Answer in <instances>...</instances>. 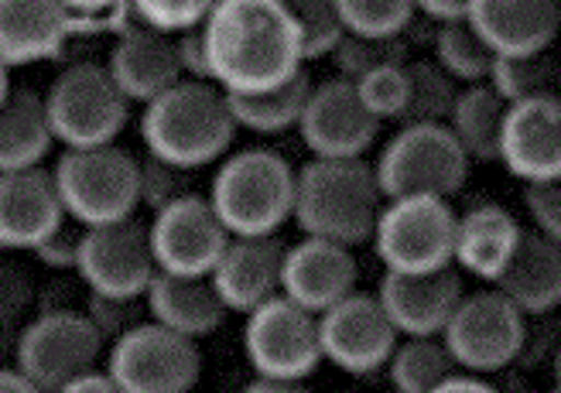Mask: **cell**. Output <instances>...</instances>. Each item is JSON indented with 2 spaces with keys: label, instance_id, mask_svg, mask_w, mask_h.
Here are the masks:
<instances>
[{
  "label": "cell",
  "instance_id": "1",
  "mask_svg": "<svg viewBox=\"0 0 561 393\" xmlns=\"http://www.w3.org/2000/svg\"><path fill=\"white\" fill-rule=\"evenodd\" d=\"M203 45L222 93H261L305 66L301 32L277 0H219L203 21Z\"/></svg>",
  "mask_w": 561,
  "mask_h": 393
},
{
  "label": "cell",
  "instance_id": "2",
  "mask_svg": "<svg viewBox=\"0 0 561 393\" xmlns=\"http://www.w3.org/2000/svg\"><path fill=\"white\" fill-rule=\"evenodd\" d=\"M140 137L148 154L199 172V167L230 154L237 120L230 114V100L216 82L179 79L154 100L145 103Z\"/></svg>",
  "mask_w": 561,
  "mask_h": 393
},
{
  "label": "cell",
  "instance_id": "3",
  "mask_svg": "<svg viewBox=\"0 0 561 393\" xmlns=\"http://www.w3.org/2000/svg\"><path fill=\"white\" fill-rule=\"evenodd\" d=\"M380 206L383 192L367 158H312L295 172L291 219L305 236L343 246L370 243Z\"/></svg>",
  "mask_w": 561,
  "mask_h": 393
},
{
  "label": "cell",
  "instance_id": "4",
  "mask_svg": "<svg viewBox=\"0 0 561 393\" xmlns=\"http://www.w3.org/2000/svg\"><path fill=\"white\" fill-rule=\"evenodd\" d=\"M206 199L230 236L277 233L291 219L295 167L267 148L222 154Z\"/></svg>",
  "mask_w": 561,
  "mask_h": 393
},
{
  "label": "cell",
  "instance_id": "5",
  "mask_svg": "<svg viewBox=\"0 0 561 393\" xmlns=\"http://www.w3.org/2000/svg\"><path fill=\"white\" fill-rule=\"evenodd\" d=\"M45 100V117L55 145L96 148L114 145L130 120V100L121 93L103 62L79 59L51 79Z\"/></svg>",
  "mask_w": 561,
  "mask_h": 393
},
{
  "label": "cell",
  "instance_id": "6",
  "mask_svg": "<svg viewBox=\"0 0 561 393\" xmlns=\"http://www.w3.org/2000/svg\"><path fill=\"white\" fill-rule=\"evenodd\" d=\"M472 161L445 124H401L374 161L383 199L398 195H442L453 199L469 178Z\"/></svg>",
  "mask_w": 561,
  "mask_h": 393
},
{
  "label": "cell",
  "instance_id": "7",
  "mask_svg": "<svg viewBox=\"0 0 561 393\" xmlns=\"http://www.w3.org/2000/svg\"><path fill=\"white\" fill-rule=\"evenodd\" d=\"M62 209L79 227L127 219L137 212V158L114 145L66 148L51 167Z\"/></svg>",
  "mask_w": 561,
  "mask_h": 393
},
{
  "label": "cell",
  "instance_id": "8",
  "mask_svg": "<svg viewBox=\"0 0 561 393\" xmlns=\"http://www.w3.org/2000/svg\"><path fill=\"white\" fill-rule=\"evenodd\" d=\"M103 356L117 393H188L203 377L199 343L154 319L127 328Z\"/></svg>",
  "mask_w": 561,
  "mask_h": 393
},
{
  "label": "cell",
  "instance_id": "9",
  "mask_svg": "<svg viewBox=\"0 0 561 393\" xmlns=\"http://www.w3.org/2000/svg\"><path fill=\"white\" fill-rule=\"evenodd\" d=\"M370 243L383 270H438L453 264L456 209L442 195L383 199Z\"/></svg>",
  "mask_w": 561,
  "mask_h": 393
},
{
  "label": "cell",
  "instance_id": "10",
  "mask_svg": "<svg viewBox=\"0 0 561 393\" xmlns=\"http://www.w3.org/2000/svg\"><path fill=\"white\" fill-rule=\"evenodd\" d=\"M106 343L82 308H45L18 332L14 362L38 393H62L69 380L100 367Z\"/></svg>",
  "mask_w": 561,
  "mask_h": 393
},
{
  "label": "cell",
  "instance_id": "11",
  "mask_svg": "<svg viewBox=\"0 0 561 393\" xmlns=\"http://www.w3.org/2000/svg\"><path fill=\"white\" fill-rule=\"evenodd\" d=\"M456 367L472 373H500L520 356L527 343V315L503 298L493 285L459 298L445 328L438 332Z\"/></svg>",
  "mask_w": 561,
  "mask_h": 393
},
{
  "label": "cell",
  "instance_id": "12",
  "mask_svg": "<svg viewBox=\"0 0 561 393\" xmlns=\"http://www.w3.org/2000/svg\"><path fill=\"white\" fill-rule=\"evenodd\" d=\"M243 352L257 377L308 380L322 362L319 349V315L274 294L243 315Z\"/></svg>",
  "mask_w": 561,
  "mask_h": 393
},
{
  "label": "cell",
  "instance_id": "13",
  "mask_svg": "<svg viewBox=\"0 0 561 393\" xmlns=\"http://www.w3.org/2000/svg\"><path fill=\"white\" fill-rule=\"evenodd\" d=\"M158 264L151 254L148 227L134 216L82 227L76 274L82 288L110 298H145Z\"/></svg>",
  "mask_w": 561,
  "mask_h": 393
},
{
  "label": "cell",
  "instance_id": "14",
  "mask_svg": "<svg viewBox=\"0 0 561 393\" xmlns=\"http://www.w3.org/2000/svg\"><path fill=\"white\" fill-rule=\"evenodd\" d=\"M398 328L390 325L377 294L350 291L325 312H319V349L322 362L353 377H370L383 370L390 349L398 346Z\"/></svg>",
  "mask_w": 561,
  "mask_h": 393
},
{
  "label": "cell",
  "instance_id": "15",
  "mask_svg": "<svg viewBox=\"0 0 561 393\" xmlns=\"http://www.w3.org/2000/svg\"><path fill=\"white\" fill-rule=\"evenodd\" d=\"M380 127L383 124L363 106L353 82L335 76L312 82L295 130L312 158H367Z\"/></svg>",
  "mask_w": 561,
  "mask_h": 393
},
{
  "label": "cell",
  "instance_id": "16",
  "mask_svg": "<svg viewBox=\"0 0 561 393\" xmlns=\"http://www.w3.org/2000/svg\"><path fill=\"white\" fill-rule=\"evenodd\" d=\"M148 240L158 270L209 274L230 240V230L222 227V219L216 216L206 195L192 188L179 195L175 203L154 209Z\"/></svg>",
  "mask_w": 561,
  "mask_h": 393
},
{
  "label": "cell",
  "instance_id": "17",
  "mask_svg": "<svg viewBox=\"0 0 561 393\" xmlns=\"http://www.w3.org/2000/svg\"><path fill=\"white\" fill-rule=\"evenodd\" d=\"M496 161L520 182L561 178V100L535 96L507 103Z\"/></svg>",
  "mask_w": 561,
  "mask_h": 393
},
{
  "label": "cell",
  "instance_id": "18",
  "mask_svg": "<svg viewBox=\"0 0 561 393\" xmlns=\"http://www.w3.org/2000/svg\"><path fill=\"white\" fill-rule=\"evenodd\" d=\"M462 298L459 267L438 270H383L377 285V301L398 335H438Z\"/></svg>",
  "mask_w": 561,
  "mask_h": 393
},
{
  "label": "cell",
  "instance_id": "19",
  "mask_svg": "<svg viewBox=\"0 0 561 393\" xmlns=\"http://www.w3.org/2000/svg\"><path fill=\"white\" fill-rule=\"evenodd\" d=\"M356 280H359V267L353 257V246L332 243L322 236H301L291 246L285 243L280 294L308 308L312 315L346 298L356 288Z\"/></svg>",
  "mask_w": 561,
  "mask_h": 393
},
{
  "label": "cell",
  "instance_id": "20",
  "mask_svg": "<svg viewBox=\"0 0 561 393\" xmlns=\"http://www.w3.org/2000/svg\"><path fill=\"white\" fill-rule=\"evenodd\" d=\"M66 219L59 188L45 164L0 172V250H32Z\"/></svg>",
  "mask_w": 561,
  "mask_h": 393
},
{
  "label": "cell",
  "instance_id": "21",
  "mask_svg": "<svg viewBox=\"0 0 561 393\" xmlns=\"http://www.w3.org/2000/svg\"><path fill=\"white\" fill-rule=\"evenodd\" d=\"M280 261H285V240H277V233L230 236L209 270L227 312L247 315L250 308L280 294Z\"/></svg>",
  "mask_w": 561,
  "mask_h": 393
},
{
  "label": "cell",
  "instance_id": "22",
  "mask_svg": "<svg viewBox=\"0 0 561 393\" xmlns=\"http://www.w3.org/2000/svg\"><path fill=\"white\" fill-rule=\"evenodd\" d=\"M466 21L493 55H530L554 48L561 0H469Z\"/></svg>",
  "mask_w": 561,
  "mask_h": 393
},
{
  "label": "cell",
  "instance_id": "23",
  "mask_svg": "<svg viewBox=\"0 0 561 393\" xmlns=\"http://www.w3.org/2000/svg\"><path fill=\"white\" fill-rule=\"evenodd\" d=\"M114 38L117 42L103 66L130 103L145 106L148 100H154L182 79L175 35L158 32L151 24H134Z\"/></svg>",
  "mask_w": 561,
  "mask_h": 393
},
{
  "label": "cell",
  "instance_id": "24",
  "mask_svg": "<svg viewBox=\"0 0 561 393\" xmlns=\"http://www.w3.org/2000/svg\"><path fill=\"white\" fill-rule=\"evenodd\" d=\"M62 0H0V62L8 69L59 59L72 38Z\"/></svg>",
  "mask_w": 561,
  "mask_h": 393
},
{
  "label": "cell",
  "instance_id": "25",
  "mask_svg": "<svg viewBox=\"0 0 561 393\" xmlns=\"http://www.w3.org/2000/svg\"><path fill=\"white\" fill-rule=\"evenodd\" d=\"M145 304H148V319L188 335L195 343L206 339V335H216L230 315L222 298L216 294L209 274L154 270L151 285L145 288Z\"/></svg>",
  "mask_w": 561,
  "mask_h": 393
},
{
  "label": "cell",
  "instance_id": "26",
  "mask_svg": "<svg viewBox=\"0 0 561 393\" xmlns=\"http://www.w3.org/2000/svg\"><path fill=\"white\" fill-rule=\"evenodd\" d=\"M493 288L527 319L554 312L561 304V240L524 230Z\"/></svg>",
  "mask_w": 561,
  "mask_h": 393
},
{
  "label": "cell",
  "instance_id": "27",
  "mask_svg": "<svg viewBox=\"0 0 561 393\" xmlns=\"http://www.w3.org/2000/svg\"><path fill=\"white\" fill-rule=\"evenodd\" d=\"M520 222L496 203L472 206L466 212H456V243H453V264L472 277L493 280L507 267L511 254L520 240Z\"/></svg>",
  "mask_w": 561,
  "mask_h": 393
},
{
  "label": "cell",
  "instance_id": "28",
  "mask_svg": "<svg viewBox=\"0 0 561 393\" xmlns=\"http://www.w3.org/2000/svg\"><path fill=\"white\" fill-rule=\"evenodd\" d=\"M55 145L45 100L27 86H11L0 100V172L45 164Z\"/></svg>",
  "mask_w": 561,
  "mask_h": 393
},
{
  "label": "cell",
  "instance_id": "29",
  "mask_svg": "<svg viewBox=\"0 0 561 393\" xmlns=\"http://www.w3.org/2000/svg\"><path fill=\"white\" fill-rule=\"evenodd\" d=\"M503 114H507V103L500 100V93L490 86V82H466L456 93V103L448 109L445 127L453 130V137L459 140V148L466 151V158L476 164H493L496 161V148H500V127H503Z\"/></svg>",
  "mask_w": 561,
  "mask_h": 393
},
{
  "label": "cell",
  "instance_id": "30",
  "mask_svg": "<svg viewBox=\"0 0 561 393\" xmlns=\"http://www.w3.org/2000/svg\"><path fill=\"white\" fill-rule=\"evenodd\" d=\"M312 90V76L298 69L285 82H277L271 90L261 93H227L230 114L237 120V130L250 134H285L298 127L305 96Z\"/></svg>",
  "mask_w": 561,
  "mask_h": 393
},
{
  "label": "cell",
  "instance_id": "31",
  "mask_svg": "<svg viewBox=\"0 0 561 393\" xmlns=\"http://www.w3.org/2000/svg\"><path fill=\"white\" fill-rule=\"evenodd\" d=\"M383 370L398 393H435V386L456 370L438 335H401Z\"/></svg>",
  "mask_w": 561,
  "mask_h": 393
},
{
  "label": "cell",
  "instance_id": "32",
  "mask_svg": "<svg viewBox=\"0 0 561 393\" xmlns=\"http://www.w3.org/2000/svg\"><path fill=\"white\" fill-rule=\"evenodd\" d=\"M486 82L503 103L558 96V59L551 48L530 55H493Z\"/></svg>",
  "mask_w": 561,
  "mask_h": 393
},
{
  "label": "cell",
  "instance_id": "33",
  "mask_svg": "<svg viewBox=\"0 0 561 393\" xmlns=\"http://www.w3.org/2000/svg\"><path fill=\"white\" fill-rule=\"evenodd\" d=\"M432 51H435V62L453 76L459 86H466V82H483L493 62V51L472 32L466 18L442 21L435 27Z\"/></svg>",
  "mask_w": 561,
  "mask_h": 393
},
{
  "label": "cell",
  "instance_id": "34",
  "mask_svg": "<svg viewBox=\"0 0 561 393\" xmlns=\"http://www.w3.org/2000/svg\"><path fill=\"white\" fill-rule=\"evenodd\" d=\"M459 82L435 59L408 62V103L398 124H445L456 103Z\"/></svg>",
  "mask_w": 561,
  "mask_h": 393
},
{
  "label": "cell",
  "instance_id": "35",
  "mask_svg": "<svg viewBox=\"0 0 561 393\" xmlns=\"http://www.w3.org/2000/svg\"><path fill=\"white\" fill-rule=\"evenodd\" d=\"M343 32L370 35V38H394L404 35L414 21V0H335Z\"/></svg>",
  "mask_w": 561,
  "mask_h": 393
},
{
  "label": "cell",
  "instance_id": "36",
  "mask_svg": "<svg viewBox=\"0 0 561 393\" xmlns=\"http://www.w3.org/2000/svg\"><path fill=\"white\" fill-rule=\"evenodd\" d=\"M329 59L335 62L343 79H359L363 72H370L377 66L387 62H408V45L404 35L394 38H370V35H350L343 32V38L335 42V48L329 51Z\"/></svg>",
  "mask_w": 561,
  "mask_h": 393
},
{
  "label": "cell",
  "instance_id": "37",
  "mask_svg": "<svg viewBox=\"0 0 561 393\" xmlns=\"http://www.w3.org/2000/svg\"><path fill=\"white\" fill-rule=\"evenodd\" d=\"M285 8L298 32H301V48H305V62L308 59H325L335 48V42L343 38V24L335 14V0H277Z\"/></svg>",
  "mask_w": 561,
  "mask_h": 393
},
{
  "label": "cell",
  "instance_id": "38",
  "mask_svg": "<svg viewBox=\"0 0 561 393\" xmlns=\"http://www.w3.org/2000/svg\"><path fill=\"white\" fill-rule=\"evenodd\" d=\"M353 86L363 106H367L380 124L401 120L404 103H408V62L377 66L370 72H363L359 79H353Z\"/></svg>",
  "mask_w": 561,
  "mask_h": 393
},
{
  "label": "cell",
  "instance_id": "39",
  "mask_svg": "<svg viewBox=\"0 0 561 393\" xmlns=\"http://www.w3.org/2000/svg\"><path fill=\"white\" fill-rule=\"evenodd\" d=\"M185 192H192L188 167L168 164L154 154L137 158V199H140V206H148L154 212L168 203H175Z\"/></svg>",
  "mask_w": 561,
  "mask_h": 393
},
{
  "label": "cell",
  "instance_id": "40",
  "mask_svg": "<svg viewBox=\"0 0 561 393\" xmlns=\"http://www.w3.org/2000/svg\"><path fill=\"white\" fill-rule=\"evenodd\" d=\"M82 312H87V319L100 332V339L110 346L114 339H121L127 328H134L137 322L148 319V304H145V298H110V294L87 291Z\"/></svg>",
  "mask_w": 561,
  "mask_h": 393
},
{
  "label": "cell",
  "instance_id": "41",
  "mask_svg": "<svg viewBox=\"0 0 561 393\" xmlns=\"http://www.w3.org/2000/svg\"><path fill=\"white\" fill-rule=\"evenodd\" d=\"M130 4L145 24L179 35L185 27H199L219 0H130Z\"/></svg>",
  "mask_w": 561,
  "mask_h": 393
},
{
  "label": "cell",
  "instance_id": "42",
  "mask_svg": "<svg viewBox=\"0 0 561 393\" xmlns=\"http://www.w3.org/2000/svg\"><path fill=\"white\" fill-rule=\"evenodd\" d=\"M35 301L38 291L32 274L14 261H0V332L14 328Z\"/></svg>",
  "mask_w": 561,
  "mask_h": 393
},
{
  "label": "cell",
  "instance_id": "43",
  "mask_svg": "<svg viewBox=\"0 0 561 393\" xmlns=\"http://www.w3.org/2000/svg\"><path fill=\"white\" fill-rule=\"evenodd\" d=\"M524 209L538 233L561 240V178L524 182Z\"/></svg>",
  "mask_w": 561,
  "mask_h": 393
},
{
  "label": "cell",
  "instance_id": "44",
  "mask_svg": "<svg viewBox=\"0 0 561 393\" xmlns=\"http://www.w3.org/2000/svg\"><path fill=\"white\" fill-rule=\"evenodd\" d=\"M79 240H82V227L79 222H72L69 216L55 227L35 250H32V257L48 267V270H76V261H79Z\"/></svg>",
  "mask_w": 561,
  "mask_h": 393
},
{
  "label": "cell",
  "instance_id": "45",
  "mask_svg": "<svg viewBox=\"0 0 561 393\" xmlns=\"http://www.w3.org/2000/svg\"><path fill=\"white\" fill-rule=\"evenodd\" d=\"M175 51H179V69L182 79H206L209 82V66H206V45H203V24L185 27L175 35Z\"/></svg>",
  "mask_w": 561,
  "mask_h": 393
},
{
  "label": "cell",
  "instance_id": "46",
  "mask_svg": "<svg viewBox=\"0 0 561 393\" xmlns=\"http://www.w3.org/2000/svg\"><path fill=\"white\" fill-rule=\"evenodd\" d=\"M466 8H469V0H414V11H421L435 24L466 18Z\"/></svg>",
  "mask_w": 561,
  "mask_h": 393
},
{
  "label": "cell",
  "instance_id": "47",
  "mask_svg": "<svg viewBox=\"0 0 561 393\" xmlns=\"http://www.w3.org/2000/svg\"><path fill=\"white\" fill-rule=\"evenodd\" d=\"M62 393H117V383H114V377L106 373V367L103 370L93 367L87 373H79L76 380H69Z\"/></svg>",
  "mask_w": 561,
  "mask_h": 393
},
{
  "label": "cell",
  "instance_id": "48",
  "mask_svg": "<svg viewBox=\"0 0 561 393\" xmlns=\"http://www.w3.org/2000/svg\"><path fill=\"white\" fill-rule=\"evenodd\" d=\"M247 393H305L301 380H280V377H254L247 386Z\"/></svg>",
  "mask_w": 561,
  "mask_h": 393
},
{
  "label": "cell",
  "instance_id": "49",
  "mask_svg": "<svg viewBox=\"0 0 561 393\" xmlns=\"http://www.w3.org/2000/svg\"><path fill=\"white\" fill-rule=\"evenodd\" d=\"M0 393H38V390L14 362V367H0Z\"/></svg>",
  "mask_w": 561,
  "mask_h": 393
},
{
  "label": "cell",
  "instance_id": "50",
  "mask_svg": "<svg viewBox=\"0 0 561 393\" xmlns=\"http://www.w3.org/2000/svg\"><path fill=\"white\" fill-rule=\"evenodd\" d=\"M76 18H103L117 0H62Z\"/></svg>",
  "mask_w": 561,
  "mask_h": 393
},
{
  "label": "cell",
  "instance_id": "51",
  "mask_svg": "<svg viewBox=\"0 0 561 393\" xmlns=\"http://www.w3.org/2000/svg\"><path fill=\"white\" fill-rule=\"evenodd\" d=\"M8 90H11V69L0 62V100L8 96Z\"/></svg>",
  "mask_w": 561,
  "mask_h": 393
}]
</instances>
